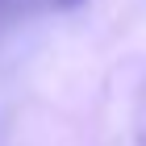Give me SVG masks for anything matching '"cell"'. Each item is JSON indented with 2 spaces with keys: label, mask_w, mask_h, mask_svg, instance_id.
Returning a JSON list of instances; mask_svg holds the SVG:
<instances>
[{
  "label": "cell",
  "mask_w": 146,
  "mask_h": 146,
  "mask_svg": "<svg viewBox=\"0 0 146 146\" xmlns=\"http://www.w3.org/2000/svg\"><path fill=\"white\" fill-rule=\"evenodd\" d=\"M54 4H79V0H54Z\"/></svg>",
  "instance_id": "1"
}]
</instances>
